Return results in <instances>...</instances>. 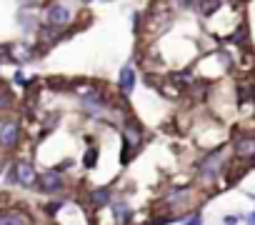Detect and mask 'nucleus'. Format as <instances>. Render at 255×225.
<instances>
[{
	"label": "nucleus",
	"mask_w": 255,
	"mask_h": 225,
	"mask_svg": "<svg viewBox=\"0 0 255 225\" xmlns=\"http://www.w3.org/2000/svg\"><path fill=\"white\" fill-rule=\"evenodd\" d=\"M133 85H135V73H133L130 65H128V68L120 70V90H123L125 95H130V93H133Z\"/></svg>",
	"instance_id": "nucleus-6"
},
{
	"label": "nucleus",
	"mask_w": 255,
	"mask_h": 225,
	"mask_svg": "<svg viewBox=\"0 0 255 225\" xmlns=\"http://www.w3.org/2000/svg\"><path fill=\"white\" fill-rule=\"evenodd\" d=\"M130 218H133V213H130V208H128L125 203H118L115 205V220L118 223H128Z\"/></svg>",
	"instance_id": "nucleus-10"
},
{
	"label": "nucleus",
	"mask_w": 255,
	"mask_h": 225,
	"mask_svg": "<svg viewBox=\"0 0 255 225\" xmlns=\"http://www.w3.org/2000/svg\"><path fill=\"white\" fill-rule=\"evenodd\" d=\"M108 198H110V193H108V188H98L95 193H93V205H105L108 203Z\"/></svg>",
	"instance_id": "nucleus-12"
},
{
	"label": "nucleus",
	"mask_w": 255,
	"mask_h": 225,
	"mask_svg": "<svg viewBox=\"0 0 255 225\" xmlns=\"http://www.w3.org/2000/svg\"><path fill=\"white\" fill-rule=\"evenodd\" d=\"M83 103H85V108L93 112V115H103V110H105V108H103V100L98 98V93H88Z\"/></svg>",
	"instance_id": "nucleus-7"
},
{
	"label": "nucleus",
	"mask_w": 255,
	"mask_h": 225,
	"mask_svg": "<svg viewBox=\"0 0 255 225\" xmlns=\"http://www.w3.org/2000/svg\"><path fill=\"white\" fill-rule=\"evenodd\" d=\"M85 165H88V168L95 165V150H88V155H85Z\"/></svg>",
	"instance_id": "nucleus-14"
},
{
	"label": "nucleus",
	"mask_w": 255,
	"mask_h": 225,
	"mask_svg": "<svg viewBox=\"0 0 255 225\" xmlns=\"http://www.w3.org/2000/svg\"><path fill=\"white\" fill-rule=\"evenodd\" d=\"M0 225H28V218L20 215V213H10V215H5L3 220H0Z\"/></svg>",
	"instance_id": "nucleus-11"
},
{
	"label": "nucleus",
	"mask_w": 255,
	"mask_h": 225,
	"mask_svg": "<svg viewBox=\"0 0 255 225\" xmlns=\"http://www.w3.org/2000/svg\"><path fill=\"white\" fill-rule=\"evenodd\" d=\"M3 60H8V53H5V48H0V63Z\"/></svg>",
	"instance_id": "nucleus-16"
},
{
	"label": "nucleus",
	"mask_w": 255,
	"mask_h": 225,
	"mask_svg": "<svg viewBox=\"0 0 255 225\" xmlns=\"http://www.w3.org/2000/svg\"><path fill=\"white\" fill-rule=\"evenodd\" d=\"M248 225H255V213H250V218H248Z\"/></svg>",
	"instance_id": "nucleus-17"
},
{
	"label": "nucleus",
	"mask_w": 255,
	"mask_h": 225,
	"mask_svg": "<svg viewBox=\"0 0 255 225\" xmlns=\"http://www.w3.org/2000/svg\"><path fill=\"white\" fill-rule=\"evenodd\" d=\"M185 225H203V218H200V215H193V218H190Z\"/></svg>",
	"instance_id": "nucleus-15"
},
{
	"label": "nucleus",
	"mask_w": 255,
	"mask_h": 225,
	"mask_svg": "<svg viewBox=\"0 0 255 225\" xmlns=\"http://www.w3.org/2000/svg\"><path fill=\"white\" fill-rule=\"evenodd\" d=\"M220 163H223V150H218V153H213L208 160H203V163H200V173H203L205 178H213V175L218 173Z\"/></svg>",
	"instance_id": "nucleus-5"
},
{
	"label": "nucleus",
	"mask_w": 255,
	"mask_h": 225,
	"mask_svg": "<svg viewBox=\"0 0 255 225\" xmlns=\"http://www.w3.org/2000/svg\"><path fill=\"white\" fill-rule=\"evenodd\" d=\"M40 188H43L45 193H58V190L63 188V178H60V173H58V170L43 173V178H40Z\"/></svg>",
	"instance_id": "nucleus-3"
},
{
	"label": "nucleus",
	"mask_w": 255,
	"mask_h": 225,
	"mask_svg": "<svg viewBox=\"0 0 255 225\" xmlns=\"http://www.w3.org/2000/svg\"><path fill=\"white\" fill-rule=\"evenodd\" d=\"M13 170H15V180L20 183V185H25V188H30V185H35V180H38V175H35V168L30 165V163H15L13 165Z\"/></svg>",
	"instance_id": "nucleus-1"
},
{
	"label": "nucleus",
	"mask_w": 255,
	"mask_h": 225,
	"mask_svg": "<svg viewBox=\"0 0 255 225\" xmlns=\"http://www.w3.org/2000/svg\"><path fill=\"white\" fill-rule=\"evenodd\" d=\"M70 20V10L65 5H50L48 8V23L50 25H65Z\"/></svg>",
	"instance_id": "nucleus-4"
},
{
	"label": "nucleus",
	"mask_w": 255,
	"mask_h": 225,
	"mask_svg": "<svg viewBox=\"0 0 255 225\" xmlns=\"http://www.w3.org/2000/svg\"><path fill=\"white\" fill-rule=\"evenodd\" d=\"M18 138H20L18 123H3V125H0V145H3V148H15Z\"/></svg>",
	"instance_id": "nucleus-2"
},
{
	"label": "nucleus",
	"mask_w": 255,
	"mask_h": 225,
	"mask_svg": "<svg viewBox=\"0 0 255 225\" xmlns=\"http://www.w3.org/2000/svg\"><path fill=\"white\" fill-rule=\"evenodd\" d=\"M235 150L240 153V155H253L255 153V138H238L235 140Z\"/></svg>",
	"instance_id": "nucleus-8"
},
{
	"label": "nucleus",
	"mask_w": 255,
	"mask_h": 225,
	"mask_svg": "<svg viewBox=\"0 0 255 225\" xmlns=\"http://www.w3.org/2000/svg\"><path fill=\"white\" fill-rule=\"evenodd\" d=\"M140 143V130L135 128H125V158H128V150H130L133 145Z\"/></svg>",
	"instance_id": "nucleus-9"
},
{
	"label": "nucleus",
	"mask_w": 255,
	"mask_h": 225,
	"mask_svg": "<svg viewBox=\"0 0 255 225\" xmlns=\"http://www.w3.org/2000/svg\"><path fill=\"white\" fill-rule=\"evenodd\" d=\"M220 8V3H200V10H203V15H210L213 10H218Z\"/></svg>",
	"instance_id": "nucleus-13"
}]
</instances>
